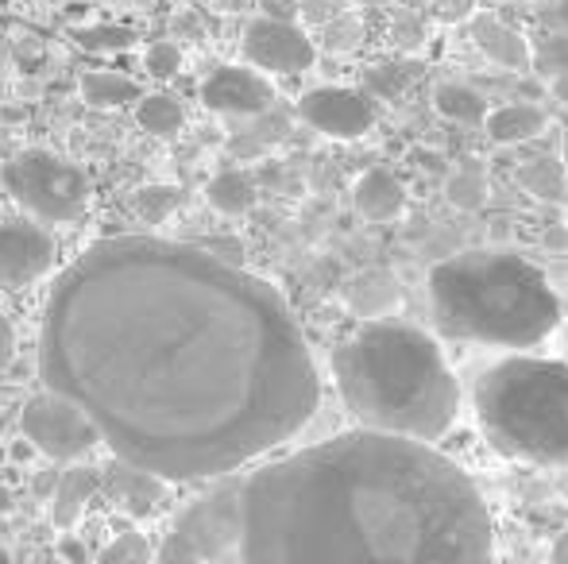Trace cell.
Here are the masks:
<instances>
[{
  "mask_svg": "<svg viewBox=\"0 0 568 564\" xmlns=\"http://www.w3.org/2000/svg\"><path fill=\"white\" fill-rule=\"evenodd\" d=\"M0 186L28 217L74 225L90 209V174L47 147H23L0 163Z\"/></svg>",
  "mask_w": 568,
  "mask_h": 564,
  "instance_id": "6",
  "label": "cell"
},
{
  "mask_svg": "<svg viewBox=\"0 0 568 564\" xmlns=\"http://www.w3.org/2000/svg\"><path fill=\"white\" fill-rule=\"evenodd\" d=\"M151 557V545L143 534H120L113 545H105V550L98 553L101 564H128V561H148Z\"/></svg>",
  "mask_w": 568,
  "mask_h": 564,
  "instance_id": "27",
  "label": "cell"
},
{
  "mask_svg": "<svg viewBox=\"0 0 568 564\" xmlns=\"http://www.w3.org/2000/svg\"><path fill=\"white\" fill-rule=\"evenodd\" d=\"M471 407L495 452L523 464H568V363L510 352L476 371Z\"/></svg>",
  "mask_w": 568,
  "mask_h": 564,
  "instance_id": "5",
  "label": "cell"
},
{
  "mask_svg": "<svg viewBox=\"0 0 568 564\" xmlns=\"http://www.w3.org/2000/svg\"><path fill=\"white\" fill-rule=\"evenodd\" d=\"M333 383L356 425L442 441L460 414L456 383L442 345L403 321L375 317L333 348Z\"/></svg>",
  "mask_w": 568,
  "mask_h": 564,
  "instance_id": "3",
  "label": "cell"
},
{
  "mask_svg": "<svg viewBox=\"0 0 568 564\" xmlns=\"http://www.w3.org/2000/svg\"><path fill=\"white\" fill-rule=\"evenodd\" d=\"M20 433L54 464H74V460L90 457L98 444H105L90 410L51 387L43 394H31L20 407Z\"/></svg>",
  "mask_w": 568,
  "mask_h": 564,
  "instance_id": "7",
  "label": "cell"
},
{
  "mask_svg": "<svg viewBox=\"0 0 568 564\" xmlns=\"http://www.w3.org/2000/svg\"><path fill=\"white\" fill-rule=\"evenodd\" d=\"M322 31H325V51H333V54L356 51L359 39H364V23H359V16H352V12L337 16V20L325 23Z\"/></svg>",
  "mask_w": 568,
  "mask_h": 564,
  "instance_id": "25",
  "label": "cell"
},
{
  "mask_svg": "<svg viewBox=\"0 0 568 564\" xmlns=\"http://www.w3.org/2000/svg\"><path fill=\"white\" fill-rule=\"evenodd\" d=\"M101 472H105V468H85V464H78V460L62 472L59 491H54V499H51V526L54 530L70 534V530L82 522L90 499L105 488V475Z\"/></svg>",
  "mask_w": 568,
  "mask_h": 564,
  "instance_id": "14",
  "label": "cell"
},
{
  "mask_svg": "<svg viewBox=\"0 0 568 564\" xmlns=\"http://www.w3.org/2000/svg\"><path fill=\"white\" fill-rule=\"evenodd\" d=\"M54 256L59 244L43 228V221H0V290H28L31 283L51 275Z\"/></svg>",
  "mask_w": 568,
  "mask_h": 564,
  "instance_id": "9",
  "label": "cell"
},
{
  "mask_svg": "<svg viewBox=\"0 0 568 564\" xmlns=\"http://www.w3.org/2000/svg\"><path fill=\"white\" fill-rule=\"evenodd\" d=\"M554 561H568V526H565V534L557 537V545H554Z\"/></svg>",
  "mask_w": 568,
  "mask_h": 564,
  "instance_id": "36",
  "label": "cell"
},
{
  "mask_svg": "<svg viewBox=\"0 0 568 564\" xmlns=\"http://www.w3.org/2000/svg\"><path fill=\"white\" fill-rule=\"evenodd\" d=\"M82 98L93 109H120L128 101H140L143 90L135 78L120 74V70H90L82 78Z\"/></svg>",
  "mask_w": 568,
  "mask_h": 564,
  "instance_id": "20",
  "label": "cell"
},
{
  "mask_svg": "<svg viewBox=\"0 0 568 564\" xmlns=\"http://www.w3.org/2000/svg\"><path fill=\"white\" fill-rule=\"evenodd\" d=\"M163 564L174 561H210L232 564V511L225 480L213 483L205 495H197L186 511L174 519L166 542L155 553Z\"/></svg>",
  "mask_w": 568,
  "mask_h": 564,
  "instance_id": "8",
  "label": "cell"
},
{
  "mask_svg": "<svg viewBox=\"0 0 568 564\" xmlns=\"http://www.w3.org/2000/svg\"><path fill=\"white\" fill-rule=\"evenodd\" d=\"M344 12H348V0H298V20L314 28H325Z\"/></svg>",
  "mask_w": 568,
  "mask_h": 564,
  "instance_id": "29",
  "label": "cell"
},
{
  "mask_svg": "<svg viewBox=\"0 0 568 564\" xmlns=\"http://www.w3.org/2000/svg\"><path fill=\"white\" fill-rule=\"evenodd\" d=\"M546 54H549V62H554L557 74H565V78H568V28L557 31L554 43L546 47Z\"/></svg>",
  "mask_w": 568,
  "mask_h": 564,
  "instance_id": "31",
  "label": "cell"
},
{
  "mask_svg": "<svg viewBox=\"0 0 568 564\" xmlns=\"http://www.w3.org/2000/svg\"><path fill=\"white\" fill-rule=\"evenodd\" d=\"M557 20H561V28H568V0L557 4Z\"/></svg>",
  "mask_w": 568,
  "mask_h": 564,
  "instance_id": "38",
  "label": "cell"
},
{
  "mask_svg": "<svg viewBox=\"0 0 568 564\" xmlns=\"http://www.w3.org/2000/svg\"><path fill=\"white\" fill-rule=\"evenodd\" d=\"M471 43L503 70H526L534 62V51L523 39V31L495 20V16H476V20H471Z\"/></svg>",
  "mask_w": 568,
  "mask_h": 564,
  "instance_id": "16",
  "label": "cell"
},
{
  "mask_svg": "<svg viewBox=\"0 0 568 564\" xmlns=\"http://www.w3.org/2000/svg\"><path fill=\"white\" fill-rule=\"evenodd\" d=\"M344 301L356 317L364 321H375V317H387L390 309L398 306V279L383 267H372V271H359L356 279L344 290Z\"/></svg>",
  "mask_w": 568,
  "mask_h": 564,
  "instance_id": "17",
  "label": "cell"
},
{
  "mask_svg": "<svg viewBox=\"0 0 568 564\" xmlns=\"http://www.w3.org/2000/svg\"><path fill=\"white\" fill-rule=\"evenodd\" d=\"M352 202H356L359 217L375 221V225H387V221H398L406 213V186L390 171L375 166V171H364L356 178Z\"/></svg>",
  "mask_w": 568,
  "mask_h": 564,
  "instance_id": "15",
  "label": "cell"
},
{
  "mask_svg": "<svg viewBox=\"0 0 568 564\" xmlns=\"http://www.w3.org/2000/svg\"><path fill=\"white\" fill-rule=\"evenodd\" d=\"M437 113L449 116L456 124H484L487 121V101L468 85H442L437 90Z\"/></svg>",
  "mask_w": 568,
  "mask_h": 564,
  "instance_id": "22",
  "label": "cell"
},
{
  "mask_svg": "<svg viewBox=\"0 0 568 564\" xmlns=\"http://www.w3.org/2000/svg\"><path fill=\"white\" fill-rule=\"evenodd\" d=\"M275 90L252 66H217L202 85V105L225 116H260L271 109Z\"/></svg>",
  "mask_w": 568,
  "mask_h": 564,
  "instance_id": "12",
  "label": "cell"
},
{
  "mask_svg": "<svg viewBox=\"0 0 568 564\" xmlns=\"http://www.w3.org/2000/svg\"><path fill=\"white\" fill-rule=\"evenodd\" d=\"M429 314L453 340L534 348L561 325V298L546 271L518 252H460L429 271Z\"/></svg>",
  "mask_w": 568,
  "mask_h": 564,
  "instance_id": "4",
  "label": "cell"
},
{
  "mask_svg": "<svg viewBox=\"0 0 568 564\" xmlns=\"http://www.w3.org/2000/svg\"><path fill=\"white\" fill-rule=\"evenodd\" d=\"M59 553H62L67 561H90V550H85L82 542H74V537H67V542L59 545Z\"/></svg>",
  "mask_w": 568,
  "mask_h": 564,
  "instance_id": "34",
  "label": "cell"
},
{
  "mask_svg": "<svg viewBox=\"0 0 568 564\" xmlns=\"http://www.w3.org/2000/svg\"><path fill=\"white\" fill-rule=\"evenodd\" d=\"M12 352H16V332H12V325H8V317L0 314V371L12 363Z\"/></svg>",
  "mask_w": 568,
  "mask_h": 564,
  "instance_id": "33",
  "label": "cell"
},
{
  "mask_svg": "<svg viewBox=\"0 0 568 564\" xmlns=\"http://www.w3.org/2000/svg\"><path fill=\"white\" fill-rule=\"evenodd\" d=\"M487 197V182L484 174H471V171H460L456 178L449 182V202L460 205V209H479Z\"/></svg>",
  "mask_w": 568,
  "mask_h": 564,
  "instance_id": "28",
  "label": "cell"
},
{
  "mask_svg": "<svg viewBox=\"0 0 568 564\" xmlns=\"http://www.w3.org/2000/svg\"><path fill=\"white\" fill-rule=\"evenodd\" d=\"M39 379L90 410L113 457L166 483L240 472L322 407L283 294L210 244L166 236L93 240L54 279Z\"/></svg>",
  "mask_w": 568,
  "mask_h": 564,
  "instance_id": "1",
  "label": "cell"
},
{
  "mask_svg": "<svg viewBox=\"0 0 568 564\" xmlns=\"http://www.w3.org/2000/svg\"><path fill=\"white\" fill-rule=\"evenodd\" d=\"M105 491L113 495V503L128 519H151L163 503L166 480L140 464H128V460L113 457V464L105 468Z\"/></svg>",
  "mask_w": 568,
  "mask_h": 564,
  "instance_id": "13",
  "label": "cell"
},
{
  "mask_svg": "<svg viewBox=\"0 0 568 564\" xmlns=\"http://www.w3.org/2000/svg\"><path fill=\"white\" fill-rule=\"evenodd\" d=\"M260 8L275 20H298V0H260Z\"/></svg>",
  "mask_w": 568,
  "mask_h": 564,
  "instance_id": "32",
  "label": "cell"
},
{
  "mask_svg": "<svg viewBox=\"0 0 568 564\" xmlns=\"http://www.w3.org/2000/svg\"><path fill=\"white\" fill-rule=\"evenodd\" d=\"M143 66H148L151 78H171L182 70V47L171 43V39H159V43L148 47V54H143Z\"/></svg>",
  "mask_w": 568,
  "mask_h": 564,
  "instance_id": "26",
  "label": "cell"
},
{
  "mask_svg": "<svg viewBox=\"0 0 568 564\" xmlns=\"http://www.w3.org/2000/svg\"><path fill=\"white\" fill-rule=\"evenodd\" d=\"M549 116L541 113L538 105H503L495 109V113H487L484 129L487 136H491L495 143H526V140H538L541 132H546Z\"/></svg>",
  "mask_w": 568,
  "mask_h": 564,
  "instance_id": "18",
  "label": "cell"
},
{
  "mask_svg": "<svg viewBox=\"0 0 568 564\" xmlns=\"http://www.w3.org/2000/svg\"><path fill=\"white\" fill-rule=\"evenodd\" d=\"M132 209L140 213L148 225H163V221L179 209V189L174 186H143V189H135Z\"/></svg>",
  "mask_w": 568,
  "mask_h": 564,
  "instance_id": "23",
  "label": "cell"
},
{
  "mask_svg": "<svg viewBox=\"0 0 568 564\" xmlns=\"http://www.w3.org/2000/svg\"><path fill=\"white\" fill-rule=\"evenodd\" d=\"M59 480H62V472H54V460H51V468L36 472V480H31V495H36L39 503H51L54 491H59Z\"/></svg>",
  "mask_w": 568,
  "mask_h": 564,
  "instance_id": "30",
  "label": "cell"
},
{
  "mask_svg": "<svg viewBox=\"0 0 568 564\" xmlns=\"http://www.w3.org/2000/svg\"><path fill=\"white\" fill-rule=\"evenodd\" d=\"M255 197H260V189H255V178L252 171H221L210 178V186H205V202L213 205L217 213H225V217H240V213H247L255 205Z\"/></svg>",
  "mask_w": 568,
  "mask_h": 564,
  "instance_id": "19",
  "label": "cell"
},
{
  "mask_svg": "<svg viewBox=\"0 0 568 564\" xmlns=\"http://www.w3.org/2000/svg\"><path fill=\"white\" fill-rule=\"evenodd\" d=\"M4 511H12V491L0 483V514H4Z\"/></svg>",
  "mask_w": 568,
  "mask_h": 564,
  "instance_id": "37",
  "label": "cell"
},
{
  "mask_svg": "<svg viewBox=\"0 0 568 564\" xmlns=\"http://www.w3.org/2000/svg\"><path fill=\"white\" fill-rule=\"evenodd\" d=\"M298 116L329 140H359L375 124L372 101L356 90H344V85H317V90L302 93Z\"/></svg>",
  "mask_w": 568,
  "mask_h": 564,
  "instance_id": "11",
  "label": "cell"
},
{
  "mask_svg": "<svg viewBox=\"0 0 568 564\" xmlns=\"http://www.w3.org/2000/svg\"><path fill=\"white\" fill-rule=\"evenodd\" d=\"M221 480L232 564L495 557L479 488L418 437L359 425Z\"/></svg>",
  "mask_w": 568,
  "mask_h": 564,
  "instance_id": "2",
  "label": "cell"
},
{
  "mask_svg": "<svg viewBox=\"0 0 568 564\" xmlns=\"http://www.w3.org/2000/svg\"><path fill=\"white\" fill-rule=\"evenodd\" d=\"M0 561H8V550H4V545H0Z\"/></svg>",
  "mask_w": 568,
  "mask_h": 564,
  "instance_id": "39",
  "label": "cell"
},
{
  "mask_svg": "<svg viewBox=\"0 0 568 564\" xmlns=\"http://www.w3.org/2000/svg\"><path fill=\"white\" fill-rule=\"evenodd\" d=\"M135 121H140V129L151 132V136L171 140V136H179L182 124H186V109H182V101L171 98V93H148V98H140V105H135Z\"/></svg>",
  "mask_w": 568,
  "mask_h": 564,
  "instance_id": "21",
  "label": "cell"
},
{
  "mask_svg": "<svg viewBox=\"0 0 568 564\" xmlns=\"http://www.w3.org/2000/svg\"><path fill=\"white\" fill-rule=\"evenodd\" d=\"M244 59L263 74H302L314 66L317 47L294 20L255 16L244 28Z\"/></svg>",
  "mask_w": 568,
  "mask_h": 564,
  "instance_id": "10",
  "label": "cell"
},
{
  "mask_svg": "<svg viewBox=\"0 0 568 564\" xmlns=\"http://www.w3.org/2000/svg\"><path fill=\"white\" fill-rule=\"evenodd\" d=\"M213 8H221V12H247L252 0H213Z\"/></svg>",
  "mask_w": 568,
  "mask_h": 564,
  "instance_id": "35",
  "label": "cell"
},
{
  "mask_svg": "<svg viewBox=\"0 0 568 564\" xmlns=\"http://www.w3.org/2000/svg\"><path fill=\"white\" fill-rule=\"evenodd\" d=\"M78 47H85V51H98V54L132 51V47H135V31L132 28H116V23H93V28L78 31Z\"/></svg>",
  "mask_w": 568,
  "mask_h": 564,
  "instance_id": "24",
  "label": "cell"
}]
</instances>
